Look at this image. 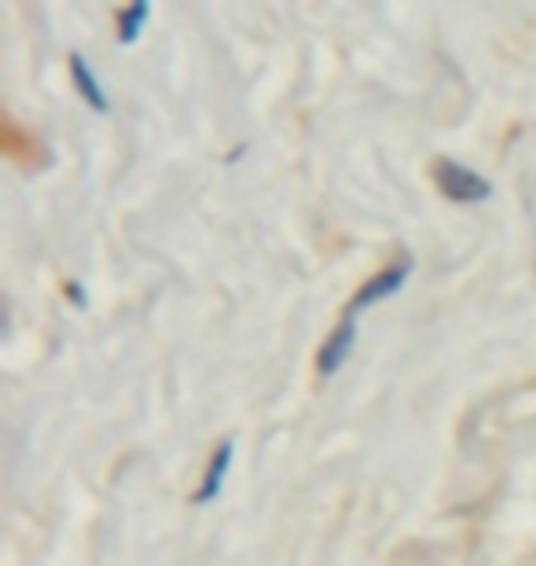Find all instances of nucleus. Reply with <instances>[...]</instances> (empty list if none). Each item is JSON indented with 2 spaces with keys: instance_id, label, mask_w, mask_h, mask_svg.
Masks as SVG:
<instances>
[{
  "instance_id": "nucleus-1",
  "label": "nucleus",
  "mask_w": 536,
  "mask_h": 566,
  "mask_svg": "<svg viewBox=\"0 0 536 566\" xmlns=\"http://www.w3.org/2000/svg\"><path fill=\"white\" fill-rule=\"evenodd\" d=\"M433 180H438V191L449 202H460V207H474V202H485L493 196V185L474 174L471 166H460L455 158H441L438 166H433Z\"/></svg>"
},
{
  "instance_id": "nucleus-2",
  "label": "nucleus",
  "mask_w": 536,
  "mask_h": 566,
  "mask_svg": "<svg viewBox=\"0 0 536 566\" xmlns=\"http://www.w3.org/2000/svg\"><path fill=\"white\" fill-rule=\"evenodd\" d=\"M408 276H412V258H397L393 265H382L379 273H375L357 294H353V302L346 305V316H360L364 310H371V305L393 298V294L408 283Z\"/></svg>"
},
{
  "instance_id": "nucleus-3",
  "label": "nucleus",
  "mask_w": 536,
  "mask_h": 566,
  "mask_svg": "<svg viewBox=\"0 0 536 566\" xmlns=\"http://www.w3.org/2000/svg\"><path fill=\"white\" fill-rule=\"evenodd\" d=\"M353 346H357V316H341V324L330 332V338L320 346V357H316V368H320L324 379L338 376L353 354Z\"/></svg>"
},
{
  "instance_id": "nucleus-4",
  "label": "nucleus",
  "mask_w": 536,
  "mask_h": 566,
  "mask_svg": "<svg viewBox=\"0 0 536 566\" xmlns=\"http://www.w3.org/2000/svg\"><path fill=\"white\" fill-rule=\"evenodd\" d=\"M232 460H235V441L224 438L221 446L213 449V457L207 463V474H202V485L196 490V496H191V501H196L199 507L202 504H213L217 496H221L224 482H228V471H232Z\"/></svg>"
},
{
  "instance_id": "nucleus-5",
  "label": "nucleus",
  "mask_w": 536,
  "mask_h": 566,
  "mask_svg": "<svg viewBox=\"0 0 536 566\" xmlns=\"http://www.w3.org/2000/svg\"><path fill=\"white\" fill-rule=\"evenodd\" d=\"M71 82L77 88V96H82L85 104L96 111V115H107V111H111V96L104 93V85H99L96 71L88 66V60H85L82 52L71 55Z\"/></svg>"
},
{
  "instance_id": "nucleus-6",
  "label": "nucleus",
  "mask_w": 536,
  "mask_h": 566,
  "mask_svg": "<svg viewBox=\"0 0 536 566\" xmlns=\"http://www.w3.org/2000/svg\"><path fill=\"white\" fill-rule=\"evenodd\" d=\"M147 19H151V4L147 0H136V4L118 11V41L122 44H136L140 33L147 30Z\"/></svg>"
},
{
  "instance_id": "nucleus-7",
  "label": "nucleus",
  "mask_w": 536,
  "mask_h": 566,
  "mask_svg": "<svg viewBox=\"0 0 536 566\" xmlns=\"http://www.w3.org/2000/svg\"><path fill=\"white\" fill-rule=\"evenodd\" d=\"M66 291H71V302H74V305H85V294H82V283H66Z\"/></svg>"
}]
</instances>
